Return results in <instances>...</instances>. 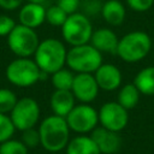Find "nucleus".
<instances>
[{"instance_id":"f257e3e1","label":"nucleus","mask_w":154,"mask_h":154,"mask_svg":"<svg viewBox=\"0 0 154 154\" xmlns=\"http://www.w3.org/2000/svg\"><path fill=\"white\" fill-rule=\"evenodd\" d=\"M70 128L64 117L55 114L46 117L38 126L41 146L49 153H58L66 148L70 141Z\"/></svg>"},{"instance_id":"f03ea898","label":"nucleus","mask_w":154,"mask_h":154,"mask_svg":"<svg viewBox=\"0 0 154 154\" xmlns=\"http://www.w3.org/2000/svg\"><path fill=\"white\" fill-rule=\"evenodd\" d=\"M66 55L67 49L65 45L58 38L49 37L40 41L34 60L41 71L52 75L66 65Z\"/></svg>"},{"instance_id":"7ed1b4c3","label":"nucleus","mask_w":154,"mask_h":154,"mask_svg":"<svg viewBox=\"0 0 154 154\" xmlns=\"http://www.w3.org/2000/svg\"><path fill=\"white\" fill-rule=\"evenodd\" d=\"M152 49L150 36L142 30H135L119 38L117 55L126 63H136L144 59Z\"/></svg>"},{"instance_id":"20e7f679","label":"nucleus","mask_w":154,"mask_h":154,"mask_svg":"<svg viewBox=\"0 0 154 154\" xmlns=\"http://www.w3.org/2000/svg\"><path fill=\"white\" fill-rule=\"evenodd\" d=\"M102 63V53L90 43L72 46L67 49L66 65L76 73H94Z\"/></svg>"},{"instance_id":"39448f33","label":"nucleus","mask_w":154,"mask_h":154,"mask_svg":"<svg viewBox=\"0 0 154 154\" xmlns=\"http://www.w3.org/2000/svg\"><path fill=\"white\" fill-rule=\"evenodd\" d=\"M42 71L30 58H17L6 67V78L19 88H28L41 81Z\"/></svg>"},{"instance_id":"423d86ee","label":"nucleus","mask_w":154,"mask_h":154,"mask_svg":"<svg viewBox=\"0 0 154 154\" xmlns=\"http://www.w3.org/2000/svg\"><path fill=\"white\" fill-rule=\"evenodd\" d=\"M93 31L94 30L89 17L82 12L69 14L65 23L61 25L63 38L71 47L89 43Z\"/></svg>"},{"instance_id":"0eeeda50","label":"nucleus","mask_w":154,"mask_h":154,"mask_svg":"<svg viewBox=\"0 0 154 154\" xmlns=\"http://www.w3.org/2000/svg\"><path fill=\"white\" fill-rule=\"evenodd\" d=\"M38 43L40 40L35 29L23 24H16L7 36L8 48L19 58H29L34 55Z\"/></svg>"},{"instance_id":"6e6552de","label":"nucleus","mask_w":154,"mask_h":154,"mask_svg":"<svg viewBox=\"0 0 154 154\" xmlns=\"http://www.w3.org/2000/svg\"><path fill=\"white\" fill-rule=\"evenodd\" d=\"M65 119L70 130L78 135L90 134L99 124L97 111L90 103L79 102L75 105Z\"/></svg>"},{"instance_id":"1a4fd4ad","label":"nucleus","mask_w":154,"mask_h":154,"mask_svg":"<svg viewBox=\"0 0 154 154\" xmlns=\"http://www.w3.org/2000/svg\"><path fill=\"white\" fill-rule=\"evenodd\" d=\"M10 118L16 130L23 131L35 128L40 119V106L32 97H22L16 102L13 109L10 112Z\"/></svg>"},{"instance_id":"9d476101","label":"nucleus","mask_w":154,"mask_h":154,"mask_svg":"<svg viewBox=\"0 0 154 154\" xmlns=\"http://www.w3.org/2000/svg\"><path fill=\"white\" fill-rule=\"evenodd\" d=\"M97 116L101 126L116 132L124 130L129 123L128 109L117 101L105 102L97 111Z\"/></svg>"},{"instance_id":"9b49d317","label":"nucleus","mask_w":154,"mask_h":154,"mask_svg":"<svg viewBox=\"0 0 154 154\" xmlns=\"http://www.w3.org/2000/svg\"><path fill=\"white\" fill-rule=\"evenodd\" d=\"M71 91L77 101L82 103H91L100 91L94 73H76Z\"/></svg>"},{"instance_id":"f8f14e48","label":"nucleus","mask_w":154,"mask_h":154,"mask_svg":"<svg viewBox=\"0 0 154 154\" xmlns=\"http://www.w3.org/2000/svg\"><path fill=\"white\" fill-rule=\"evenodd\" d=\"M90 137L97 146L101 154H116L122 147L119 132L108 130L103 126H96L90 132Z\"/></svg>"},{"instance_id":"ddd939ff","label":"nucleus","mask_w":154,"mask_h":154,"mask_svg":"<svg viewBox=\"0 0 154 154\" xmlns=\"http://www.w3.org/2000/svg\"><path fill=\"white\" fill-rule=\"evenodd\" d=\"M94 77L99 88L105 91L117 90L122 85L123 81V76L119 67L109 63H102L99 69L94 72Z\"/></svg>"},{"instance_id":"4468645a","label":"nucleus","mask_w":154,"mask_h":154,"mask_svg":"<svg viewBox=\"0 0 154 154\" xmlns=\"http://www.w3.org/2000/svg\"><path fill=\"white\" fill-rule=\"evenodd\" d=\"M119 38L116 32L109 28H99L93 31L90 37V45H93L101 53L117 54Z\"/></svg>"},{"instance_id":"2eb2a0df","label":"nucleus","mask_w":154,"mask_h":154,"mask_svg":"<svg viewBox=\"0 0 154 154\" xmlns=\"http://www.w3.org/2000/svg\"><path fill=\"white\" fill-rule=\"evenodd\" d=\"M19 24L29 26L31 29H36L46 22V8L42 4L26 2L22 5L18 13Z\"/></svg>"},{"instance_id":"dca6fc26","label":"nucleus","mask_w":154,"mask_h":154,"mask_svg":"<svg viewBox=\"0 0 154 154\" xmlns=\"http://www.w3.org/2000/svg\"><path fill=\"white\" fill-rule=\"evenodd\" d=\"M49 105L53 111V114L65 118L70 113V111L75 107L76 97L71 90L55 89L53 91V94L51 95Z\"/></svg>"},{"instance_id":"f3484780","label":"nucleus","mask_w":154,"mask_h":154,"mask_svg":"<svg viewBox=\"0 0 154 154\" xmlns=\"http://www.w3.org/2000/svg\"><path fill=\"white\" fill-rule=\"evenodd\" d=\"M126 11L125 6L119 0H107L102 2L101 8V17L103 20L112 25V26H119L125 20Z\"/></svg>"},{"instance_id":"a211bd4d","label":"nucleus","mask_w":154,"mask_h":154,"mask_svg":"<svg viewBox=\"0 0 154 154\" xmlns=\"http://www.w3.org/2000/svg\"><path fill=\"white\" fill-rule=\"evenodd\" d=\"M65 150L66 154H101L90 135H77L70 138Z\"/></svg>"},{"instance_id":"6ab92c4d","label":"nucleus","mask_w":154,"mask_h":154,"mask_svg":"<svg viewBox=\"0 0 154 154\" xmlns=\"http://www.w3.org/2000/svg\"><path fill=\"white\" fill-rule=\"evenodd\" d=\"M134 84L138 91L147 96L154 95V66L141 69L134 78Z\"/></svg>"},{"instance_id":"aec40b11","label":"nucleus","mask_w":154,"mask_h":154,"mask_svg":"<svg viewBox=\"0 0 154 154\" xmlns=\"http://www.w3.org/2000/svg\"><path fill=\"white\" fill-rule=\"evenodd\" d=\"M140 95L141 93L138 91L136 85L134 83H128V84H124L119 89L118 95H117V102L129 111L134 108L135 106H137L140 101Z\"/></svg>"},{"instance_id":"412c9836","label":"nucleus","mask_w":154,"mask_h":154,"mask_svg":"<svg viewBox=\"0 0 154 154\" xmlns=\"http://www.w3.org/2000/svg\"><path fill=\"white\" fill-rule=\"evenodd\" d=\"M51 81H52V85L54 87V89H60V90H71L72 88V83H73V71H71L70 69H60L58 71H55L54 73L51 75Z\"/></svg>"},{"instance_id":"4be33fe9","label":"nucleus","mask_w":154,"mask_h":154,"mask_svg":"<svg viewBox=\"0 0 154 154\" xmlns=\"http://www.w3.org/2000/svg\"><path fill=\"white\" fill-rule=\"evenodd\" d=\"M67 16L69 14L59 5H52L48 8H46V22H48V24H51L52 26L61 28Z\"/></svg>"},{"instance_id":"5701e85b","label":"nucleus","mask_w":154,"mask_h":154,"mask_svg":"<svg viewBox=\"0 0 154 154\" xmlns=\"http://www.w3.org/2000/svg\"><path fill=\"white\" fill-rule=\"evenodd\" d=\"M29 148L22 140H6L0 143V154H28Z\"/></svg>"},{"instance_id":"b1692460","label":"nucleus","mask_w":154,"mask_h":154,"mask_svg":"<svg viewBox=\"0 0 154 154\" xmlns=\"http://www.w3.org/2000/svg\"><path fill=\"white\" fill-rule=\"evenodd\" d=\"M18 101L16 94L6 88L0 89V113H10Z\"/></svg>"},{"instance_id":"393cba45","label":"nucleus","mask_w":154,"mask_h":154,"mask_svg":"<svg viewBox=\"0 0 154 154\" xmlns=\"http://www.w3.org/2000/svg\"><path fill=\"white\" fill-rule=\"evenodd\" d=\"M14 130L16 128L10 116H7L6 113H0V143L6 140L12 138Z\"/></svg>"},{"instance_id":"a878e982","label":"nucleus","mask_w":154,"mask_h":154,"mask_svg":"<svg viewBox=\"0 0 154 154\" xmlns=\"http://www.w3.org/2000/svg\"><path fill=\"white\" fill-rule=\"evenodd\" d=\"M22 142L28 148H35L38 144H41L38 129L36 130L35 128H30V129L23 130L22 131Z\"/></svg>"},{"instance_id":"bb28decb","label":"nucleus","mask_w":154,"mask_h":154,"mask_svg":"<svg viewBox=\"0 0 154 154\" xmlns=\"http://www.w3.org/2000/svg\"><path fill=\"white\" fill-rule=\"evenodd\" d=\"M81 8L82 13H84L87 17H91L97 13L101 14L102 2L100 0H83L81 1Z\"/></svg>"},{"instance_id":"cd10ccee","label":"nucleus","mask_w":154,"mask_h":154,"mask_svg":"<svg viewBox=\"0 0 154 154\" xmlns=\"http://www.w3.org/2000/svg\"><path fill=\"white\" fill-rule=\"evenodd\" d=\"M14 26H16V22L13 18L6 14H0V36L1 37H5V36L7 37Z\"/></svg>"},{"instance_id":"c85d7f7f","label":"nucleus","mask_w":154,"mask_h":154,"mask_svg":"<svg viewBox=\"0 0 154 154\" xmlns=\"http://www.w3.org/2000/svg\"><path fill=\"white\" fill-rule=\"evenodd\" d=\"M128 6L136 12H146L154 5V0H126Z\"/></svg>"},{"instance_id":"c756f323","label":"nucleus","mask_w":154,"mask_h":154,"mask_svg":"<svg viewBox=\"0 0 154 154\" xmlns=\"http://www.w3.org/2000/svg\"><path fill=\"white\" fill-rule=\"evenodd\" d=\"M81 1L82 0H58L57 5H59L67 14H72L81 7Z\"/></svg>"},{"instance_id":"7c9ffc66","label":"nucleus","mask_w":154,"mask_h":154,"mask_svg":"<svg viewBox=\"0 0 154 154\" xmlns=\"http://www.w3.org/2000/svg\"><path fill=\"white\" fill-rule=\"evenodd\" d=\"M24 0H0V7L7 11H13L22 6Z\"/></svg>"},{"instance_id":"2f4dec72","label":"nucleus","mask_w":154,"mask_h":154,"mask_svg":"<svg viewBox=\"0 0 154 154\" xmlns=\"http://www.w3.org/2000/svg\"><path fill=\"white\" fill-rule=\"evenodd\" d=\"M28 2H35V4H43L46 0H26Z\"/></svg>"},{"instance_id":"473e14b6","label":"nucleus","mask_w":154,"mask_h":154,"mask_svg":"<svg viewBox=\"0 0 154 154\" xmlns=\"http://www.w3.org/2000/svg\"><path fill=\"white\" fill-rule=\"evenodd\" d=\"M51 154H60V152H58V153H51Z\"/></svg>"}]
</instances>
